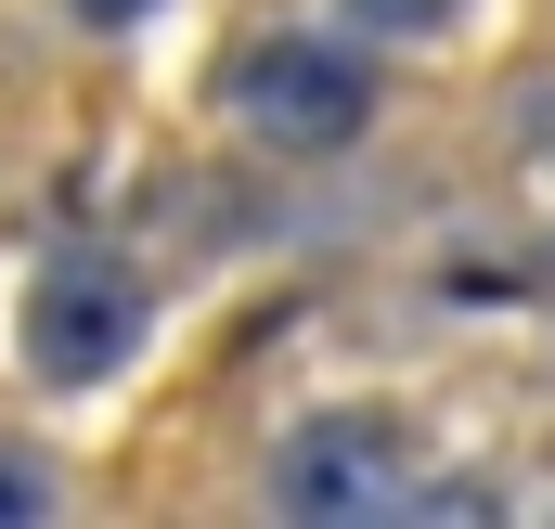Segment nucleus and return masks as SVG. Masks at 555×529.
I'll return each instance as SVG.
<instances>
[{
	"label": "nucleus",
	"instance_id": "obj_6",
	"mask_svg": "<svg viewBox=\"0 0 555 529\" xmlns=\"http://www.w3.org/2000/svg\"><path fill=\"white\" fill-rule=\"evenodd\" d=\"M78 26H142V13H168V0H65Z\"/></svg>",
	"mask_w": 555,
	"mask_h": 529
},
{
	"label": "nucleus",
	"instance_id": "obj_1",
	"mask_svg": "<svg viewBox=\"0 0 555 529\" xmlns=\"http://www.w3.org/2000/svg\"><path fill=\"white\" fill-rule=\"evenodd\" d=\"M233 117L284 155H336V142L375 117V65L349 52V39H310V26H284L259 52H233Z\"/></svg>",
	"mask_w": 555,
	"mask_h": 529
},
{
	"label": "nucleus",
	"instance_id": "obj_4",
	"mask_svg": "<svg viewBox=\"0 0 555 529\" xmlns=\"http://www.w3.org/2000/svg\"><path fill=\"white\" fill-rule=\"evenodd\" d=\"M349 13H362V26H388V39H414V26H439V13H452V0H349Z\"/></svg>",
	"mask_w": 555,
	"mask_h": 529
},
{
	"label": "nucleus",
	"instance_id": "obj_2",
	"mask_svg": "<svg viewBox=\"0 0 555 529\" xmlns=\"http://www.w3.org/2000/svg\"><path fill=\"white\" fill-rule=\"evenodd\" d=\"M142 349V284L104 259H52L39 284V310H26V362L52 375V388H91V375H117Z\"/></svg>",
	"mask_w": 555,
	"mask_h": 529
},
{
	"label": "nucleus",
	"instance_id": "obj_5",
	"mask_svg": "<svg viewBox=\"0 0 555 529\" xmlns=\"http://www.w3.org/2000/svg\"><path fill=\"white\" fill-rule=\"evenodd\" d=\"M52 491H39V465H0V517H39Z\"/></svg>",
	"mask_w": 555,
	"mask_h": 529
},
{
	"label": "nucleus",
	"instance_id": "obj_3",
	"mask_svg": "<svg viewBox=\"0 0 555 529\" xmlns=\"http://www.w3.org/2000/svg\"><path fill=\"white\" fill-rule=\"evenodd\" d=\"M362 491H375L362 439H323V452H297V465H284V504H362Z\"/></svg>",
	"mask_w": 555,
	"mask_h": 529
}]
</instances>
